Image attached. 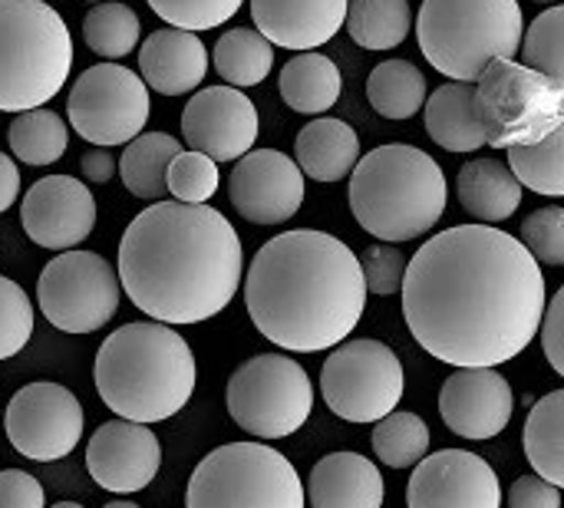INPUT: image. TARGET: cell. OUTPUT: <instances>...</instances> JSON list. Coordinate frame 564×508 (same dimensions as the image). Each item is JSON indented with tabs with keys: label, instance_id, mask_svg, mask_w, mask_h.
<instances>
[{
	"label": "cell",
	"instance_id": "5",
	"mask_svg": "<svg viewBox=\"0 0 564 508\" xmlns=\"http://www.w3.org/2000/svg\"><path fill=\"white\" fill-rule=\"evenodd\" d=\"M350 212L387 245L423 238L446 212L449 185L440 162L406 142L377 145L350 172Z\"/></svg>",
	"mask_w": 564,
	"mask_h": 508
},
{
	"label": "cell",
	"instance_id": "42",
	"mask_svg": "<svg viewBox=\"0 0 564 508\" xmlns=\"http://www.w3.org/2000/svg\"><path fill=\"white\" fill-rule=\"evenodd\" d=\"M360 274H364V284L370 294H380V298H390V294H400V284H403V271H406V255L397 248V245H370L360 258Z\"/></svg>",
	"mask_w": 564,
	"mask_h": 508
},
{
	"label": "cell",
	"instance_id": "43",
	"mask_svg": "<svg viewBox=\"0 0 564 508\" xmlns=\"http://www.w3.org/2000/svg\"><path fill=\"white\" fill-rule=\"evenodd\" d=\"M539 334H542V350H545L552 370L564 374V288H558L552 294V301L545 304Z\"/></svg>",
	"mask_w": 564,
	"mask_h": 508
},
{
	"label": "cell",
	"instance_id": "46",
	"mask_svg": "<svg viewBox=\"0 0 564 508\" xmlns=\"http://www.w3.org/2000/svg\"><path fill=\"white\" fill-rule=\"evenodd\" d=\"M79 169H83L86 182L102 185V182H109V179H112V172H116V159H112V152H109V149H86V152H83V159H79Z\"/></svg>",
	"mask_w": 564,
	"mask_h": 508
},
{
	"label": "cell",
	"instance_id": "18",
	"mask_svg": "<svg viewBox=\"0 0 564 508\" xmlns=\"http://www.w3.org/2000/svg\"><path fill=\"white\" fill-rule=\"evenodd\" d=\"M410 508H502L496 469L469 450H440L413 466Z\"/></svg>",
	"mask_w": 564,
	"mask_h": 508
},
{
	"label": "cell",
	"instance_id": "25",
	"mask_svg": "<svg viewBox=\"0 0 564 508\" xmlns=\"http://www.w3.org/2000/svg\"><path fill=\"white\" fill-rule=\"evenodd\" d=\"M459 205L479 225L509 221L522 205V185L499 159H473L459 169Z\"/></svg>",
	"mask_w": 564,
	"mask_h": 508
},
{
	"label": "cell",
	"instance_id": "51",
	"mask_svg": "<svg viewBox=\"0 0 564 508\" xmlns=\"http://www.w3.org/2000/svg\"><path fill=\"white\" fill-rule=\"evenodd\" d=\"M93 3H99V0H93Z\"/></svg>",
	"mask_w": 564,
	"mask_h": 508
},
{
	"label": "cell",
	"instance_id": "22",
	"mask_svg": "<svg viewBox=\"0 0 564 508\" xmlns=\"http://www.w3.org/2000/svg\"><path fill=\"white\" fill-rule=\"evenodd\" d=\"M139 69L145 89L162 96H185L202 86L208 73V50L198 33L165 26L145 36L139 50Z\"/></svg>",
	"mask_w": 564,
	"mask_h": 508
},
{
	"label": "cell",
	"instance_id": "23",
	"mask_svg": "<svg viewBox=\"0 0 564 508\" xmlns=\"http://www.w3.org/2000/svg\"><path fill=\"white\" fill-rule=\"evenodd\" d=\"M304 499L311 508H380L387 499V483L380 466L367 456L330 453L311 469Z\"/></svg>",
	"mask_w": 564,
	"mask_h": 508
},
{
	"label": "cell",
	"instance_id": "48",
	"mask_svg": "<svg viewBox=\"0 0 564 508\" xmlns=\"http://www.w3.org/2000/svg\"><path fill=\"white\" fill-rule=\"evenodd\" d=\"M102 508H142V506H135V502H129V499H116V502H109V506H102Z\"/></svg>",
	"mask_w": 564,
	"mask_h": 508
},
{
	"label": "cell",
	"instance_id": "49",
	"mask_svg": "<svg viewBox=\"0 0 564 508\" xmlns=\"http://www.w3.org/2000/svg\"><path fill=\"white\" fill-rule=\"evenodd\" d=\"M50 508H83L79 502H56V506H50Z\"/></svg>",
	"mask_w": 564,
	"mask_h": 508
},
{
	"label": "cell",
	"instance_id": "28",
	"mask_svg": "<svg viewBox=\"0 0 564 508\" xmlns=\"http://www.w3.org/2000/svg\"><path fill=\"white\" fill-rule=\"evenodd\" d=\"M525 456L535 476L552 486H564V393L552 390L542 397L525 420Z\"/></svg>",
	"mask_w": 564,
	"mask_h": 508
},
{
	"label": "cell",
	"instance_id": "27",
	"mask_svg": "<svg viewBox=\"0 0 564 508\" xmlns=\"http://www.w3.org/2000/svg\"><path fill=\"white\" fill-rule=\"evenodd\" d=\"M340 89H344L340 69L324 53L304 50L291 56L281 69V99L294 112L321 116L340 99Z\"/></svg>",
	"mask_w": 564,
	"mask_h": 508
},
{
	"label": "cell",
	"instance_id": "40",
	"mask_svg": "<svg viewBox=\"0 0 564 508\" xmlns=\"http://www.w3.org/2000/svg\"><path fill=\"white\" fill-rule=\"evenodd\" d=\"M33 334V304L26 291L0 274V360L17 357Z\"/></svg>",
	"mask_w": 564,
	"mask_h": 508
},
{
	"label": "cell",
	"instance_id": "9",
	"mask_svg": "<svg viewBox=\"0 0 564 508\" xmlns=\"http://www.w3.org/2000/svg\"><path fill=\"white\" fill-rule=\"evenodd\" d=\"M297 469L264 443L212 450L192 473L185 508H304Z\"/></svg>",
	"mask_w": 564,
	"mask_h": 508
},
{
	"label": "cell",
	"instance_id": "1",
	"mask_svg": "<svg viewBox=\"0 0 564 508\" xmlns=\"http://www.w3.org/2000/svg\"><path fill=\"white\" fill-rule=\"evenodd\" d=\"M403 317L416 344L449 367H499L539 334L549 294L542 264L489 225L433 235L403 271Z\"/></svg>",
	"mask_w": 564,
	"mask_h": 508
},
{
	"label": "cell",
	"instance_id": "34",
	"mask_svg": "<svg viewBox=\"0 0 564 508\" xmlns=\"http://www.w3.org/2000/svg\"><path fill=\"white\" fill-rule=\"evenodd\" d=\"M509 152V172L522 188H532L545 198H562L564 195V126L549 132L545 139L532 145H516Z\"/></svg>",
	"mask_w": 564,
	"mask_h": 508
},
{
	"label": "cell",
	"instance_id": "4",
	"mask_svg": "<svg viewBox=\"0 0 564 508\" xmlns=\"http://www.w3.org/2000/svg\"><path fill=\"white\" fill-rule=\"evenodd\" d=\"M96 393L129 423H165L185 410L198 383V364L182 334L159 321L122 324L96 354Z\"/></svg>",
	"mask_w": 564,
	"mask_h": 508
},
{
	"label": "cell",
	"instance_id": "44",
	"mask_svg": "<svg viewBox=\"0 0 564 508\" xmlns=\"http://www.w3.org/2000/svg\"><path fill=\"white\" fill-rule=\"evenodd\" d=\"M0 508H46L43 486L20 469L0 473Z\"/></svg>",
	"mask_w": 564,
	"mask_h": 508
},
{
	"label": "cell",
	"instance_id": "36",
	"mask_svg": "<svg viewBox=\"0 0 564 508\" xmlns=\"http://www.w3.org/2000/svg\"><path fill=\"white\" fill-rule=\"evenodd\" d=\"M373 453L390 469H413L430 453V426L406 410H393L383 420H377V430L370 436Z\"/></svg>",
	"mask_w": 564,
	"mask_h": 508
},
{
	"label": "cell",
	"instance_id": "13",
	"mask_svg": "<svg viewBox=\"0 0 564 508\" xmlns=\"http://www.w3.org/2000/svg\"><path fill=\"white\" fill-rule=\"evenodd\" d=\"M152 112V99L139 73L119 63H96L89 66L69 89L66 116L76 136L86 142L109 149L132 142Z\"/></svg>",
	"mask_w": 564,
	"mask_h": 508
},
{
	"label": "cell",
	"instance_id": "11",
	"mask_svg": "<svg viewBox=\"0 0 564 508\" xmlns=\"http://www.w3.org/2000/svg\"><path fill=\"white\" fill-rule=\"evenodd\" d=\"M119 274L96 251L56 255L36 281L40 314L63 334H96L119 311Z\"/></svg>",
	"mask_w": 564,
	"mask_h": 508
},
{
	"label": "cell",
	"instance_id": "15",
	"mask_svg": "<svg viewBox=\"0 0 564 508\" xmlns=\"http://www.w3.org/2000/svg\"><path fill=\"white\" fill-rule=\"evenodd\" d=\"M304 175L297 162L278 149H254L235 159L228 198L235 212L254 225H284L304 205Z\"/></svg>",
	"mask_w": 564,
	"mask_h": 508
},
{
	"label": "cell",
	"instance_id": "37",
	"mask_svg": "<svg viewBox=\"0 0 564 508\" xmlns=\"http://www.w3.org/2000/svg\"><path fill=\"white\" fill-rule=\"evenodd\" d=\"M564 7L562 3H552L545 13H539L532 20L529 30H522V60L525 66L552 76V79H562L564 83Z\"/></svg>",
	"mask_w": 564,
	"mask_h": 508
},
{
	"label": "cell",
	"instance_id": "47",
	"mask_svg": "<svg viewBox=\"0 0 564 508\" xmlns=\"http://www.w3.org/2000/svg\"><path fill=\"white\" fill-rule=\"evenodd\" d=\"M17 195H20V169L7 152H0V215L17 202Z\"/></svg>",
	"mask_w": 564,
	"mask_h": 508
},
{
	"label": "cell",
	"instance_id": "31",
	"mask_svg": "<svg viewBox=\"0 0 564 508\" xmlns=\"http://www.w3.org/2000/svg\"><path fill=\"white\" fill-rule=\"evenodd\" d=\"M215 69L218 76L235 86V89H248L268 79V73L274 69V46L248 26H235L228 33L218 36L215 43Z\"/></svg>",
	"mask_w": 564,
	"mask_h": 508
},
{
	"label": "cell",
	"instance_id": "14",
	"mask_svg": "<svg viewBox=\"0 0 564 508\" xmlns=\"http://www.w3.org/2000/svg\"><path fill=\"white\" fill-rule=\"evenodd\" d=\"M3 433L23 460L56 463L83 440V407L59 383H26L7 403Z\"/></svg>",
	"mask_w": 564,
	"mask_h": 508
},
{
	"label": "cell",
	"instance_id": "30",
	"mask_svg": "<svg viewBox=\"0 0 564 508\" xmlns=\"http://www.w3.org/2000/svg\"><path fill=\"white\" fill-rule=\"evenodd\" d=\"M344 26L364 50H393L413 30L410 0H347Z\"/></svg>",
	"mask_w": 564,
	"mask_h": 508
},
{
	"label": "cell",
	"instance_id": "26",
	"mask_svg": "<svg viewBox=\"0 0 564 508\" xmlns=\"http://www.w3.org/2000/svg\"><path fill=\"white\" fill-rule=\"evenodd\" d=\"M426 132L446 152H476L486 145L479 116H476V93L473 83H443L426 96Z\"/></svg>",
	"mask_w": 564,
	"mask_h": 508
},
{
	"label": "cell",
	"instance_id": "19",
	"mask_svg": "<svg viewBox=\"0 0 564 508\" xmlns=\"http://www.w3.org/2000/svg\"><path fill=\"white\" fill-rule=\"evenodd\" d=\"M516 413V393L496 367H456L440 390V417L449 433L486 443L496 440Z\"/></svg>",
	"mask_w": 564,
	"mask_h": 508
},
{
	"label": "cell",
	"instance_id": "45",
	"mask_svg": "<svg viewBox=\"0 0 564 508\" xmlns=\"http://www.w3.org/2000/svg\"><path fill=\"white\" fill-rule=\"evenodd\" d=\"M509 508H562V489L542 476H519L509 493Z\"/></svg>",
	"mask_w": 564,
	"mask_h": 508
},
{
	"label": "cell",
	"instance_id": "3",
	"mask_svg": "<svg viewBox=\"0 0 564 508\" xmlns=\"http://www.w3.org/2000/svg\"><path fill=\"white\" fill-rule=\"evenodd\" d=\"M245 307L264 341L294 354L344 344L367 307L357 255L327 231H281L248 264Z\"/></svg>",
	"mask_w": 564,
	"mask_h": 508
},
{
	"label": "cell",
	"instance_id": "7",
	"mask_svg": "<svg viewBox=\"0 0 564 508\" xmlns=\"http://www.w3.org/2000/svg\"><path fill=\"white\" fill-rule=\"evenodd\" d=\"M73 69V36L46 0H0V112L50 102Z\"/></svg>",
	"mask_w": 564,
	"mask_h": 508
},
{
	"label": "cell",
	"instance_id": "2",
	"mask_svg": "<svg viewBox=\"0 0 564 508\" xmlns=\"http://www.w3.org/2000/svg\"><path fill=\"white\" fill-rule=\"evenodd\" d=\"M241 238L212 205L155 202L119 241V288L169 327L221 314L241 288Z\"/></svg>",
	"mask_w": 564,
	"mask_h": 508
},
{
	"label": "cell",
	"instance_id": "24",
	"mask_svg": "<svg viewBox=\"0 0 564 508\" xmlns=\"http://www.w3.org/2000/svg\"><path fill=\"white\" fill-rule=\"evenodd\" d=\"M294 162L314 182H340L360 162V136L350 122L321 116L297 132Z\"/></svg>",
	"mask_w": 564,
	"mask_h": 508
},
{
	"label": "cell",
	"instance_id": "29",
	"mask_svg": "<svg viewBox=\"0 0 564 508\" xmlns=\"http://www.w3.org/2000/svg\"><path fill=\"white\" fill-rule=\"evenodd\" d=\"M182 152L178 139L169 132H139L132 142H126V152L119 159V179L122 185L145 202H155L165 195V169Z\"/></svg>",
	"mask_w": 564,
	"mask_h": 508
},
{
	"label": "cell",
	"instance_id": "32",
	"mask_svg": "<svg viewBox=\"0 0 564 508\" xmlns=\"http://www.w3.org/2000/svg\"><path fill=\"white\" fill-rule=\"evenodd\" d=\"M7 145L26 165H53L69 149V129L63 116L46 106L23 109L13 116L7 129Z\"/></svg>",
	"mask_w": 564,
	"mask_h": 508
},
{
	"label": "cell",
	"instance_id": "21",
	"mask_svg": "<svg viewBox=\"0 0 564 508\" xmlns=\"http://www.w3.org/2000/svg\"><path fill=\"white\" fill-rule=\"evenodd\" d=\"M251 17L271 46L304 53L340 33L347 0H251Z\"/></svg>",
	"mask_w": 564,
	"mask_h": 508
},
{
	"label": "cell",
	"instance_id": "33",
	"mask_svg": "<svg viewBox=\"0 0 564 508\" xmlns=\"http://www.w3.org/2000/svg\"><path fill=\"white\" fill-rule=\"evenodd\" d=\"M426 96V76L410 60H383L367 79V99L387 119H413Z\"/></svg>",
	"mask_w": 564,
	"mask_h": 508
},
{
	"label": "cell",
	"instance_id": "16",
	"mask_svg": "<svg viewBox=\"0 0 564 508\" xmlns=\"http://www.w3.org/2000/svg\"><path fill=\"white\" fill-rule=\"evenodd\" d=\"M258 106L235 86L198 89L182 109V136L188 149L212 162H235L258 142Z\"/></svg>",
	"mask_w": 564,
	"mask_h": 508
},
{
	"label": "cell",
	"instance_id": "50",
	"mask_svg": "<svg viewBox=\"0 0 564 508\" xmlns=\"http://www.w3.org/2000/svg\"><path fill=\"white\" fill-rule=\"evenodd\" d=\"M539 3H562V0H539Z\"/></svg>",
	"mask_w": 564,
	"mask_h": 508
},
{
	"label": "cell",
	"instance_id": "38",
	"mask_svg": "<svg viewBox=\"0 0 564 508\" xmlns=\"http://www.w3.org/2000/svg\"><path fill=\"white\" fill-rule=\"evenodd\" d=\"M165 192L185 205H205L218 192V162L195 149H182L165 169Z\"/></svg>",
	"mask_w": 564,
	"mask_h": 508
},
{
	"label": "cell",
	"instance_id": "17",
	"mask_svg": "<svg viewBox=\"0 0 564 508\" xmlns=\"http://www.w3.org/2000/svg\"><path fill=\"white\" fill-rule=\"evenodd\" d=\"M20 225L33 245L46 251H69L96 228V198L89 185L73 175H46L26 188L20 202Z\"/></svg>",
	"mask_w": 564,
	"mask_h": 508
},
{
	"label": "cell",
	"instance_id": "10",
	"mask_svg": "<svg viewBox=\"0 0 564 508\" xmlns=\"http://www.w3.org/2000/svg\"><path fill=\"white\" fill-rule=\"evenodd\" d=\"M225 403L235 426L248 436L284 440L307 423L314 410V387L297 360L284 354H258L231 374Z\"/></svg>",
	"mask_w": 564,
	"mask_h": 508
},
{
	"label": "cell",
	"instance_id": "41",
	"mask_svg": "<svg viewBox=\"0 0 564 508\" xmlns=\"http://www.w3.org/2000/svg\"><path fill=\"white\" fill-rule=\"evenodd\" d=\"M522 245L525 251L549 268L564 264V208L562 205H545L532 212L522 225Z\"/></svg>",
	"mask_w": 564,
	"mask_h": 508
},
{
	"label": "cell",
	"instance_id": "20",
	"mask_svg": "<svg viewBox=\"0 0 564 508\" xmlns=\"http://www.w3.org/2000/svg\"><path fill=\"white\" fill-rule=\"evenodd\" d=\"M159 466H162L159 436L142 423L109 420L89 436L86 469L89 479L106 493H119V496L142 493L159 476Z\"/></svg>",
	"mask_w": 564,
	"mask_h": 508
},
{
	"label": "cell",
	"instance_id": "8",
	"mask_svg": "<svg viewBox=\"0 0 564 508\" xmlns=\"http://www.w3.org/2000/svg\"><path fill=\"white\" fill-rule=\"evenodd\" d=\"M476 116L492 149H516L564 126V83L516 60H492L473 83Z\"/></svg>",
	"mask_w": 564,
	"mask_h": 508
},
{
	"label": "cell",
	"instance_id": "6",
	"mask_svg": "<svg viewBox=\"0 0 564 508\" xmlns=\"http://www.w3.org/2000/svg\"><path fill=\"white\" fill-rule=\"evenodd\" d=\"M522 30L519 0H423L416 13L423 56L456 83H476L492 60H516Z\"/></svg>",
	"mask_w": 564,
	"mask_h": 508
},
{
	"label": "cell",
	"instance_id": "39",
	"mask_svg": "<svg viewBox=\"0 0 564 508\" xmlns=\"http://www.w3.org/2000/svg\"><path fill=\"white\" fill-rule=\"evenodd\" d=\"M241 3L245 0H149L155 17H162L169 26H178L188 33L221 26L225 20H231L241 10Z\"/></svg>",
	"mask_w": 564,
	"mask_h": 508
},
{
	"label": "cell",
	"instance_id": "12",
	"mask_svg": "<svg viewBox=\"0 0 564 508\" xmlns=\"http://www.w3.org/2000/svg\"><path fill=\"white\" fill-rule=\"evenodd\" d=\"M403 364L380 341H344L324 360L321 393L334 417L377 423L403 400Z\"/></svg>",
	"mask_w": 564,
	"mask_h": 508
},
{
	"label": "cell",
	"instance_id": "35",
	"mask_svg": "<svg viewBox=\"0 0 564 508\" xmlns=\"http://www.w3.org/2000/svg\"><path fill=\"white\" fill-rule=\"evenodd\" d=\"M83 36L96 56L122 60L139 43V17L122 0H99L89 7V13L83 20Z\"/></svg>",
	"mask_w": 564,
	"mask_h": 508
}]
</instances>
